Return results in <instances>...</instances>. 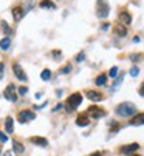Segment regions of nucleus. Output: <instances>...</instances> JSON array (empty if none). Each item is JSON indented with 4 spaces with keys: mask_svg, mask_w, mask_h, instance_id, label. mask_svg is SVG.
I'll list each match as a JSON object with an SVG mask.
<instances>
[{
    "mask_svg": "<svg viewBox=\"0 0 144 156\" xmlns=\"http://www.w3.org/2000/svg\"><path fill=\"white\" fill-rule=\"evenodd\" d=\"M3 156H13V150H10V152H6Z\"/></svg>",
    "mask_w": 144,
    "mask_h": 156,
    "instance_id": "c9c22d12",
    "label": "nucleus"
},
{
    "mask_svg": "<svg viewBox=\"0 0 144 156\" xmlns=\"http://www.w3.org/2000/svg\"><path fill=\"white\" fill-rule=\"evenodd\" d=\"M5 128H6V133H13V131H14V121H13L11 116L6 117V121H5Z\"/></svg>",
    "mask_w": 144,
    "mask_h": 156,
    "instance_id": "f3484780",
    "label": "nucleus"
},
{
    "mask_svg": "<svg viewBox=\"0 0 144 156\" xmlns=\"http://www.w3.org/2000/svg\"><path fill=\"white\" fill-rule=\"evenodd\" d=\"M138 59H140V54H132V56H130V60H133V62L138 60Z\"/></svg>",
    "mask_w": 144,
    "mask_h": 156,
    "instance_id": "7c9ffc66",
    "label": "nucleus"
},
{
    "mask_svg": "<svg viewBox=\"0 0 144 156\" xmlns=\"http://www.w3.org/2000/svg\"><path fill=\"white\" fill-rule=\"evenodd\" d=\"M10 45H11V39L10 37H3L2 40H0V48H2V50H8V48H10Z\"/></svg>",
    "mask_w": 144,
    "mask_h": 156,
    "instance_id": "a211bd4d",
    "label": "nucleus"
},
{
    "mask_svg": "<svg viewBox=\"0 0 144 156\" xmlns=\"http://www.w3.org/2000/svg\"><path fill=\"white\" fill-rule=\"evenodd\" d=\"M17 119H19L20 124H26V122H30V121H34L36 114H34V111H30V110H23V111L19 113Z\"/></svg>",
    "mask_w": 144,
    "mask_h": 156,
    "instance_id": "20e7f679",
    "label": "nucleus"
},
{
    "mask_svg": "<svg viewBox=\"0 0 144 156\" xmlns=\"http://www.w3.org/2000/svg\"><path fill=\"white\" fill-rule=\"evenodd\" d=\"M3 96L8 99V100H11V102H16L17 100V94H16V85H13V84H10L6 88H5V91H3Z\"/></svg>",
    "mask_w": 144,
    "mask_h": 156,
    "instance_id": "39448f33",
    "label": "nucleus"
},
{
    "mask_svg": "<svg viewBox=\"0 0 144 156\" xmlns=\"http://www.w3.org/2000/svg\"><path fill=\"white\" fill-rule=\"evenodd\" d=\"M140 149V145L137 144V142H135V144H130V145H125V147H122V153L124 155H130V153H133V152H137Z\"/></svg>",
    "mask_w": 144,
    "mask_h": 156,
    "instance_id": "ddd939ff",
    "label": "nucleus"
},
{
    "mask_svg": "<svg viewBox=\"0 0 144 156\" xmlns=\"http://www.w3.org/2000/svg\"><path fill=\"white\" fill-rule=\"evenodd\" d=\"M25 14H26V13H25V10H23L22 6H14V8H13V17H14V20H17V22L22 20Z\"/></svg>",
    "mask_w": 144,
    "mask_h": 156,
    "instance_id": "6e6552de",
    "label": "nucleus"
},
{
    "mask_svg": "<svg viewBox=\"0 0 144 156\" xmlns=\"http://www.w3.org/2000/svg\"><path fill=\"white\" fill-rule=\"evenodd\" d=\"M40 77H42V80H50V79H51V71H50L48 68H45V70L42 71Z\"/></svg>",
    "mask_w": 144,
    "mask_h": 156,
    "instance_id": "412c9836",
    "label": "nucleus"
},
{
    "mask_svg": "<svg viewBox=\"0 0 144 156\" xmlns=\"http://www.w3.org/2000/svg\"><path fill=\"white\" fill-rule=\"evenodd\" d=\"M138 73H140V68H138V67H132V70H130V76L137 77V76H138Z\"/></svg>",
    "mask_w": 144,
    "mask_h": 156,
    "instance_id": "393cba45",
    "label": "nucleus"
},
{
    "mask_svg": "<svg viewBox=\"0 0 144 156\" xmlns=\"http://www.w3.org/2000/svg\"><path fill=\"white\" fill-rule=\"evenodd\" d=\"M119 20L122 22V25H130V22H132V16H130L129 13L122 11V13L119 14Z\"/></svg>",
    "mask_w": 144,
    "mask_h": 156,
    "instance_id": "2eb2a0df",
    "label": "nucleus"
},
{
    "mask_svg": "<svg viewBox=\"0 0 144 156\" xmlns=\"http://www.w3.org/2000/svg\"><path fill=\"white\" fill-rule=\"evenodd\" d=\"M90 156H102L99 152H95V153H92V155H90Z\"/></svg>",
    "mask_w": 144,
    "mask_h": 156,
    "instance_id": "f704fd0d",
    "label": "nucleus"
},
{
    "mask_svg": "<svg viewBox=\"0 0 144 156\" xmlns=\"http://www.w3.org/2000/svg\"><path fill=\"white\" fill-rule=\"evenodd\" d=\"M40 8H51V10H54L56 5L51 2V0H42L40 2Z\"/></svg>",
    "mask_w": 144,
    "mask_h": 156,
    "instance_id": "6ab92c4d",
    "label": "nucleus"
},
{
    "mask_svg": "<svg viewBox=\"0 0 144 156\" xmlns=\"http://www.w3.org/2000/svg\"><path fill=\"white\" fill-rule=\"evenodd\" d=\"M84 59H85V53H84V51H81L78 56H76V62H82Z\"/></svg>",
    "mask_w": 144,
    "mask_h": 156,
    "instance_id": "a878e982",
    "label": "nucleus"
},
{
    "mask_svg": "<svg viewBox=\"0 0 144 156\" xmlns=\"http://www.w3.org/2000/svg\"><path fill=\"white\" fill-rule=\"evenodd\" d=\"M2 28H3V31H5L6 34H11V33H13V31H11V28L8 26V23H6V22H2Z\"/></svg>",
    "mask_w": 144,
    "mask_h": 156,
    "instance_id": "b1692460",
    "label": "nucleus"
},
{
    "mask_svg": "<svg viewBox=\"0 0 144 156\" xmlns=\"http://www.w3.org/2000/svg\"><path fill=\"white\" fill-rule=\"evenodd\" d=\"M6 141H8V136H6L5 133L0 131V142H6Z\"/></svg>",
    "mask_w": 144,
    "mask_h": 156,
    "instance_id": "cd10ccee",
    "label": "nucleus"
},
{
    "mask_svg": "<svg viewBox=\"0 0 144 156\" xmlns=\"http://www.w3.org/2000/svg\"><path fill=\"white\" fill-rule=\"evenodd\" d=\"M3 70H5V65H3V62H0V79L3 77Z\"/></svg>",
    "mask_w": 144,
    "mask_h": 156,
    "instance_id": "c85d7f7f",
    "label": "nucleus"
},
{
    "mask_svg": "<svg viewBox=\"0 0 144 156\" xmlns=\"http://www.w3.org/2000/svg\"><path fill=\"white\" fill-rule=\"evenodd\" d=\"M109 76L110 77H116V76H118V67H112L110 71H109Z\"/></svg>",
    "mask_w": 144,
    "mask_h": 156,
    "instance_id": "5701e85b",
    "label": "nucleus"
},
{
    "mask_svg": "<svg viewBox=\"0 0 144 156\" xmlns=\"http://www.w3.org/2000/svg\"><path fill=\"white\" fill-rule=\"evenodd\" d=\"M133 156H140V155H133Z\"/></svg>",
    "mask_w": 144,
    "mask_h": 156,
    "instance_id": "58836bf2",
    "label": "nucleus"
},
{
    "mask_svg": "<svg viewBox=\"0 0 144 156\" xmlns=\"http://www.w3.org/2000/svg\"><path fill=\"white\" fill-rule=\"evenodd\" d=\"M115 111H116L118 116L129 117V116H133L135 113H137V107H135V104H132V102H122V104H119L118 107H116Z\"/></svg>",
    "mask_w": 144,
    "mask_h": 156,
    "instance_id": "f257e3e1",
    "label": "nucleus"
},
{
    "mask_svg": "<svg viewBox=\"0 0 144 156\" xmlns=\"http://www.w3.org/2000/svg\"><path fill=\"white\" fill-rule=\"evenodd\" d=\"M96 85H105V82H107V76L105 74H99V76H98L96 77Z\"/></svg>",
    "mask_w": 144,
    "mask_h": 156,
    "instance_id": "aec40b11",
    "label": "nucleus"
},
{
    "mask_svg": "<svg viewBox=\"0 0 144 156\" xmlns=\"http://www.w3.org/2000/svg\"><path fill=\"white\" fill-rule=\"evenodd\" d=\"M96 11H98V17L101 19H105L110 13V6L107 3V0H98V6H96Z\"/></svg>",
    "mask_w": 144,
    "mask_h": 156,
    "instance_id": "7ed1b4c3",
    "label": "nucleus"
},
{
    "mask_svg": "<svg viewBox=\"0 0 144 156\" xmlns=\"http://www.w3.org/2000/svg\"><path fill=\"white\" fill-rule=\"evenodd\" d=\"M87 114H88V116H92V117H95V119H99V117L105 116V111H104L102 108H99V107L92 105V107H88V110H87Z\"/></svg>",
    "mask_w": 144,
    "mask_h": 156,
    "instance_id": "423d86ee",
    "label": "nucleus"
},
{
    "mask_svg": "<svg viewBox=\"0 0 144 156\" xmlns=\"http://www.w3.org/2000/svg\"><path fill=\"white\" fill-rule=\"evenodd\" d=\"M130 124L132 125H144V113H140V114H137V116H135L133 119H132V121H130Z\"/></svg>",
    "mask_w": 144,
    "mask_h": 156,
    "instance_id": "4468645a",
    "label": "nucleus"
},
{
    "mask_svg": "<svg viewBox=\"0 0 144 156\" xmlns=\"http://www.w3.org/2000/svg\"><path fill=\"white\" fill-rule=\"evenodd\" d=\"M70 70H71V67H70V65H67V67H65L64 70H62L60 73H62V74H67V73H70Z\"/></svg>",
    "mask_w": 144,
    "mask_h": 156,
    "instance_id": "c756f323",
    "label": "nucleus"
},
{
    "mask_svg": "<svg viewBox=\"0 0 144 156\" xmlns=\"http://www.w3.org/2000/svg\"><path fill=\"white\" fill-rule=\"evenodd\" d=\"M113 33L116 36H119V37H124L125 34H127V28H125V25H115V28H113Z\"/></svg>",
    "mask_w": 144,
    "mask_h": 156,
    "instance_id": "f8f14e48",
    "label": "nucleus"
},
{
    "mask_svg": "<svg viewBox=\"0 0 144 156\" xmlns=\"http://www.w3.org/2000/svg\"><path fill=\"white\" fill-rule=\"evenodd\" d=\"M109 25H110V23H104V25H102V30H107V28H109Z\"/></svg>",
    "mask_w": 144,
    "mask_h": 156,
    "instance_id": "4c0bfd02",
    "label": "nucleus"
},
{
    "mask_svg": "<svg viewBox=\"0 0 144 156\" xmlns=\"http://www.w3.org/2000/svg\"><path fill=\"white\" fill-rule=\"evenodd\" d=\"M140 94H141V96H144V84L140 87Z\"/></svg>",
    "mask_w": 144,
    "mask_h": 156,
    "instance_id": "72a5a7b5",
    "label": "nucleus"
},
{
    "mask_svg": "<svg viewBox=\"0 0 144 156\" xmlns=\"http://www.w3.org/2000/svg\"><path fill=\"white\" fill-rule=\"evenodd\" d=\"M81 102H82V94H81V93H73V94H70V97H68V100H67V105H65L67 111L71 113L76 107L81 105Z\"/></svg>",
    "mask_w": 144,
    "mask_h": 156,
    "instance_id": "f03ea898",
    "label": "nucleus"
},
{
    "mask_svg": "<svg viewBox=\"0 0 144 156\" xmlns=\"http://www.w3.org/2000/svg\"><path fill=\"white\" fill-rule=\"evenodd\" d=\"M122 80H124V76H119L118 79H116V80H115V84L112 85V91H115V90H118V88H119V85H121V82H122Z\"/></svg>",
    "mask_w": 144,
    "mask_h": 156,
    "instance_id": "4be33fe9",
    "label": "nucleus"
},
{
    "mask_svg": "<svg viewBox=\"0 0 144 156\" xmlns=\"http://www.w3.org/2000/svg\"><path fill=\"white\" fill-rule=\"evenodd\" d=\"M60 108H62V104H57V105H56L54 108H53V111H59Z\"/></svg>",
    "mask_w": 144,
    "mask_h": 156,
    "instance_id": "473e14b6",
    "label": "nucleus"
},
{
    "mask_svg": "<svg viewBox=\"0 0 144 156\" xmlns=\"http://www.w3.org/2000/svg\"><path fill=\"white\" fill-rule=\"evenodd\" d=\"M85 96H87L90 100H93V102H99V100H102V94L98 93V91H93V90L85 91Z\"/></svg>",
    "mask_w": 144,
    "mask_h": 156,
    "instance_id": "1a4fd4ad",
    "label": "nucleus"
},
{
    "mask_svg": "<svg viewBox=\"0 0 144 156\" xmlns=\"http://www.w3.org/2000/svg\"><path fill=\"white\" fill-rule=\"evenodd\" d=\"M13 71H14V74H16V77L19 79V80H26L28 77H26V74H25V71L22 70V67L19 65V63H13Z\"/></svg>",
    "mask_w": 144,
    "mask_h": 156,
    "instance_id": "0eeeda50",
    "label": "nucleus"
},
{
    "mask_svg": "<svg viewBox=\"0 0 144 156\" xmlns=\"http://www.w3.org/2000/svg\"><path fill=\"white\" fill-rule=\"evenodd\" d=\"M76 124H78L79 127H85V125H88V124H90L88 114H87V113H81V114L76 117Z\"/></svg>",
    "mask_w": 144,
    "mask_h": 156,
    "instance_id": "9d476101",
    "label": "nucleus"
},
{
    "mask_svg": "<svg viewBox=\"0 0 144 156\" xmlns=\"http://www.w3.org/2000/svg\"><path fill=\"white\" fill-rule=\"evenodd\" d=\"M13 152L16 155H22L25 152V147L20 144V142H17V141H13Z\"/></svg>",
    "mask_w": 144,
    "mask_h": 156,
    "instance_id": "dca6fc26",
    "label": "nucleus"
},
{
    "mask_svg": "<svg viewBox=\"0 0 144 156\" xmlns=\"http://www.w3.org/2000/svg\"><path fill=\"white\" fill-rule=\"evenodd\" d=\"M133 42H135V43L140 42V37H138V36H135V37H133Z\"/></svg>",
    "mask_w": 144,
    "mask_h": 156,
    "instance_id": "e433bc0d",
    "label": "nucleus"
},
{
    "mask_svg": "<svg viewBox=\"0 0 144 156\" xmlns=\"http://www.w3.org/2000/svg\"><path fill=\"white\" fill-rule=\"evenodd\" d=\"M30 141L34 145H40V147H47L48 145V141L45 139V137H40V136H33V137H30Z\"/></svg>",
    "mask_w": 144,
    "mask_h": 156,
    "instance_id": "9b49d317",
    "label": "nucleus"
},
{
    "mask_svg": "<svg viewBox=\"0 0 144 156\" xmlns=\"http://www.w3.org/2000/svg\"><path fill=\"white\" fill-rule=\"evenodd\" d=\"M53 56H54L56 59H59V57H60V51H59V50H56L54 53H53Z\"/></svg>",
    "mask_w": 144,
    "mask_h": 156,
    "instance_id": "2f4dec72",
    "label": "nucleus"
},
{
    "mask_svg": "<svg viewBox=\"0 0 144 156\" xmlns=\"http://www.w3.org/2000/svg\"><path fill=\"white\" fill-rule=\"evenodd\" d=\"M26 93H28V88L26 87H19V94L20 96H25Z\"/></svg>",
    "mask_w": 144,
    "mask_h": 156,
    "instance_id": "bb28decb",
    "label": "nucleus"
}]
</instances>
